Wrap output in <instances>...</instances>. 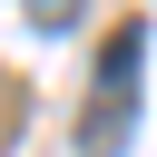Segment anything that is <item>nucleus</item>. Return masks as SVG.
Instances as JSON below:
<instances>
[{"label": "nucleus", "mask_w": 157, "mask_h": 157, "mask_svg": "<svg viewBox=\"0 0 157 157\" xmlns=\"http://www.w3.org/2000/svg\"><path fill=\"white\" fill-rule=\"evenodd\" d=\"M137 49H147V29L128 20L118 39H108V59H98V88H88V157H118L128 137H137Z\"/></svg>", "instance_id": "1"}, {"label": "nucleus", "mask_w": 157, "mask_h": 157, "mask_svg": "<svg viewBox=\"0 0 157 157\" xmlns=\"http://www.w3.org/2000/svg\"><path fill=\"white\" fill-rule=\"evenodd\" d=\"M20 10H29L39 29H78V20H88V0H20Z\"/></svg>", "instance_id": "2"}]
</instances>
